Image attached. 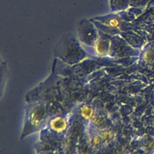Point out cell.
I'll use <instances>...</instances> for the list:
<instances>
[{"label":"cell","instance_id":"cell-1","mask_svg":"<svg viewBox=\"0 0 154 154\" xmlns=\"http://www.w3.org/2000/svg\"><path fill=\"white\" fill-rule=\"evenodd\" d=\"M81 31L79 32V35L81 40L82 41H94L96 38V34L94 32V29L90 25H81Z\"/></svg>","mask_w":154,"mask_h":154},{"label":"cell","instance_id":"cell-2","mask_svg":"<svg viewBox=\"0 0 154 154\" xmlns=\"http://www.w3.org/2000/svg\"><path fill=\"white\" fill-rule=\"evenodd\" d=\"M50 126L54 131L60 132L63 131L66 128L67 123L63 118L57 117L51 121Z\"/></svg>","mask_w":154,"mask_h":154},{"label":"cell","instance_id":"cell-3","mask_svg":"<svg viewBox=\"0 0 154 154\" xmlns=\"http://www.w3.org/2000/svg\"><path fill=\"white\" fill-rule=\"evenodd\" d=\"M81 112L82 117L87 119H90L92 116L93 113L92 108L88 105L83 106L81 109Z\"/></svg>","mask_w":154,"mask_h":154}]
</instances>
